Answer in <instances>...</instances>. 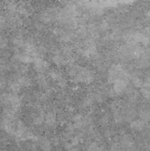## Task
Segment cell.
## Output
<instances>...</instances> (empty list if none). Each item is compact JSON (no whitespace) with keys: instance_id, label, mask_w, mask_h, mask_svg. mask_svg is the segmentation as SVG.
<instances>
[{"instance_id":"4fadbf2b","label":"cell","mask_w":150,"mask_h":151,"mask_svg":"<svg viewBox=\"0 0 150 151\" xmlns=\"http://www.w3.org/2000/svg\"><path fill=\"white\" fill-rule=\"evenodd\" d=\"M140 117H141V120L145 122H148L150 120V112L147 110H143L140 112L139 114Z\"/></svg>"},{"instance_id":"277c9868","label":"cell","mask_w":150,"mask_h":151,"mask_svg":"<svg viewBox=\"0 0 150 151\" xmlns=\"http://www.w3.org/2000/svg\"><path fill=\"white\" fill-rule=\"evenodd\" d=\"M32 62L34 63V67L38 72H42L49 67V63L39 56L34 58Z\"/></svg>"},{"instance_id":"9c48e42d","label":"cell","mask_w":150,"mask_h":151,"mask_svg":"<svg viewBox=\"0 0 150 151\" xmlns=\"http://www.w3.org/2000/svg\"><path fill=\"white\" fill-rule=\"evenodd\" d=\"M16 58L19 60V61L22 62L24 63H29L30 62H32L33 60V58L31 57L26 53H20L16 55Z\"/></svg>"},{"instance_id":"ac0fdd59","label":"cell","mask_w":150,"mask_h":151,"mask_svg":"<svg viewBox=\"0 0 150 151\" xmlns=\"http://www.w3.org/2000/svg\"><path fill=\"white\" fill-rule=\"evenodd\" d=\"M68 151H80V150H78V149H76V148H71V149H69Z\"/></svg>"},{"instance_id":"6da1fadb","label":"cell","mask_w":150,"mask_h":151,"mask_svg":"<svg viewBox=\"0 0 150 151\" xmlns=\"http://www.w3.org/2000/svg\"><path fill=\"white\" fill-rule=\"evenodd\" d=\"M128 76L127 72L124 70L121 76L113 83V91L115 94H121L126 91L128 86Z\"/></svg>"},{"instance_id":"8fae6325","label":"cell","mask_w":150,"mask_h":151,"mask_svg":"<svg viewBox=\"0 0 150 151\" xmlns=\"http://www.w3.org/2000/svg\"><path fill=\"white\" fill-rule=\"evenodd\" d=\"M16 82L19 83V85L21 87L28 86H29L31 84V80L30 78H28V77L23 76L21 77L20 78H19Z\"/></svg>"},{"instance_id":"5b68a950","label":"cell","mask_w":150,"mask_h":151,"mask_svg":"<svg viewBox=\"0 0 150 151\" xmlns=\"http://www.w3.org/2000/svg\"><path fill=\"white\" fill-rule=\"evenodd\" d=\"M39 145L42 151H51V143L46 138H41L39 140Z\"/></svg>"},{"instance_id":"9a60e30c","label":"cell","mask_w":150,"mask_h":151,"mask_svg":"<svg viewBox=\"0 0 150 151\" xmlns=\"http://www.w3.org/2000/svg\"><path fill=\"white\" fill-rule=\"evenodd\" d=\"M44 120V116L43 114L39 113L35 115L33 118V122L35 125H41Z\"/></svg>"},{"instance_id":"d6986e66","label":"cell","mask_w":150,"mask_h":151,"mask_svg":"<svg viewBox=\"0 0 150 151\" xmlns=\"http://www.w3.org/2000/svg\"><path fill=\"white\" fill-rule=\"evenodd\" d=\"M147 16H149V18H150V11H149V13H147Z\"/></svg>"},{"instance_id":"5bb4252c","label":"cell","mask_w":150,"mask_h":151,"mask_svg":"<svg viewBox=\"0 0 150 151\" xmlns=\"http://www.w3.org/2000/svg\"><path fill=\"white\" fill-rule=\"evenodd\" d=\"M86 151H105L101 146L97 145L96 143H91L88 147Z\"/></svg>"},{"instance_id":"7c38bea8","label":"cell","mask_w":150,"mask_h":151,"mask_svg":"<svg viewBox=\"0 0 150 151\" xmlns=\"http://www.w3.org/2000/svg\"><path fill=\"white\" fill-rule=\"evenodd\" d=\"M94 100H95V99H94V97H92V96H88V97H86L83 100H82V106H83L84 108L90 107V106H91L93 105Z\"/></svg>"},{"instance_id":"3957f363","label":"cell","mask_w":150,"mask_h":151,"mask_svg":"<svg viewBox=\"0 0 150 151\" xmlns=\"http://www.w3.org/2000/svg\"><path fill=\"white\" fill-rule=\"evenodd\" d=\"M57 15H58L57 12L54 11L53 9H51V10L50 9V10L44 12L41 15L40 18L44 23H50L55 19H57Z\"/></svg>"},{"instance_id":"2e32d148","label":"cell","mask_w":150,"mask_h":151,"mask_svg":"<svg viewBox=\"0 0 150 151\" xmlns=\"http://www.w3.org/2000/svg\"><path fill=\"white\" fill-rule=\"evenodd\" d=\"M57 83H58L59 86H60L61 88H64L67 86V80L64 78V77L61 76L60 78V79L57 81Z\"/></svg>"},{"instance_id":"52a82bcc","label":"cell","mask_w":150,"mask_h":151,"mask_svg":"<svg viewBox=\"0 0 150 151\" xmlns=\"http://www.w3.org/2000/svg\"><path fill=\"white\" fill-rule=\"evenodd\" d=\"M53 62L55 63L57 66H63V65L66 64L68 63L67 59L61 54H56L54 55V57L52 58Z\"/></svg>"},{"instance_id":"8992f818","label":"cell","mask_w":150,"mask_h":151,"mask_svg":"<svg viewBox=\"0 0 150 151\" xmlns=\"http://www.w3.org/2000/svg\"><path fill=\"white\" fill-rule=\"evenodd\" d=\"M119 143H120L121 147H123L124 148H129L132 146V141L128 136L124 135L121 136L119 139Z\"/></svg>"},{"instance_id":"e0dca14e","label":"cell","mask_w":150,"mask_h":151,"mask_svg":"<svg viewBox=\"0 0 150 151\" xmlns=\"http://www.w3.org/2000/svg\"><path fill=\"white\" fill-rule=\"evenodd\" d=\"M132 83H133V85L135 87H141L142 86L143 83L141 81V79H139L138 78H135L132 79Z\"/></svg>"},{"instance_id":"ba28073f","label":"cell","mask_w":150,"mask_h":151,"mask_svg":"<svg viewBox=\"0 0 150 151\" xmlns=\"http://www.w3.org/2000/svg\"><path fill=\"white\" fill-rule=\"evenodd\" d=\"M145 126V122L142 121L141 119H138V120L132 121L130 123V128L132 130L136 131H140L144 129Z\"/></svg>"},{"instance_id":"30bf717a","label":"cell","mask_w":150,"mask_h":151,"mask_svg":"<svg viewBox=\"0 0 150 151\" xmlns=\"http://www.w3.org/2000/svg\"><path fill=\"white\" fill-rule=\"evenodd\" d=\"M45 121L46 125L49 127H53L54 125H55L56 124L55 116H54V115L52 113H51V112L46 115V116L45 118Z\"/></svg>"},{"instance_id":"7a4b0ae2","label":"cell","mask_w":150,"mask_h":151,"mask_svg":"<svg viewBox=\"0 0 150 151\" xmlns=\"http://www.w3.org/2000/svg\"><path fill=\"white\" fill-rule=\"evenodd\" d=\"M124 72V69L119 64L112 65L108 71L107 75V81L110 83H113L118 78H120Z\"/></svg>"}]
</instances>
